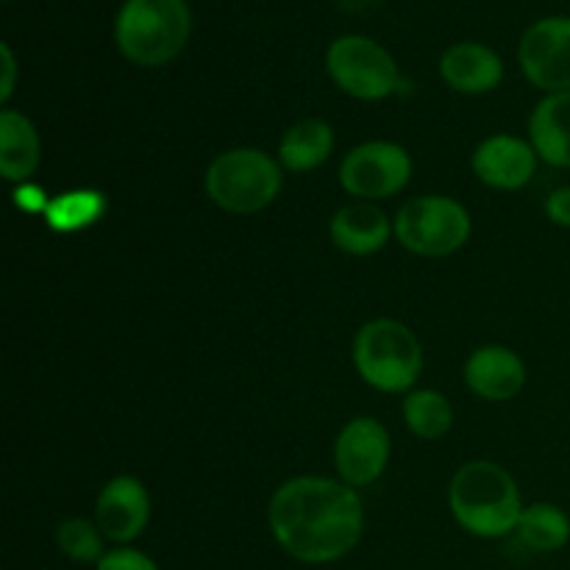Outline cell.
Segmentation results:
<instances>
[{
  "instance_id": "1",
  "label": "cell",
  "mask_w": 570,
  "mask_h": 570,
  "mask_svg": "<svg viewBox=\"0 0 570 570\" xmlns=\"http://www.w3.org/2000/svg\"><path fill=\"white\" fill-rule=\"evenodd\" d=\"M267 527L284 554L306 566H328L356 549L365 510L351 484L326 476H295L273 493Z\"/></svg>"
},
{
  "instance_id": "2",
  "label": "cell",
  "mask_w": 570,
  "mask_h": 570,
  "mask_svg": "<svg viewBox=\"0 0 570 570\" xmlns=\"http://www.w3.org/2000/svg\"><path fill=\"white\" fill-rule=\"evenodd\" d=\"M449 504L456 523L473 538H507L521 521V493L510 473L488 460L462 465L449 488Z\"/></svg>"
},
{
  "instance_id": "3",
  "label": "cell",
  "mask_w": 570,
  "mask_h": 570,
  "mask_svg": "<svg viewBox=\"0 0 570 570\" xmlns=\"http://www.w3.org/2000/svg\"><path fill=\"white\" fill-rule=\"evenodd\" d=\"M193 14L187 0H126L117 11L115 42L131 65H170L187 45Z\"/></svg>"
},
{
  "instance_id": "4",
  "label": "cell",
  "mask_w": 570,
  "mask_h": 570,
  "mask_svg": "<svg viewBox=\"0 0 570 570\" xmlns=\"http://www.w3.org/2000/svg\"><path fill=\"white\" fill-rule=\"evenodd\" d=\"M354 365L371 387L406 393L423 371V348L404 323L379 317L356 332Z\"/></svg>"
},
{
  "instance_id": "5",
  "label": "cell",
  "mask_w": 570,
  "mask_h": 570,
  "mask_svg": "<svg viewBox=\"0 0 570 570\" xmlns=\"http://www.w3.org/2000/svg\"><path fill=\"white\" fill-rule=\"evenodd\" d=\"M212 204L232 215H254L282 193V167L256 148H234L217 156L206 170Z\"/></svg>"
},
{
  "instance_id": "6",
  "label": "cell",
  "mask_w": 570,
  "mask_h": 570,
  "mask_svg": "<svg viewBox=\"0 0 570 570\" xmlns=\"http://www.w3.org/2000/svg\"><path fill=\"white\" fill-rule=\"evenodd\" d=\"M395 237L417 256H449L471 237V215L465 206L445 195H423L406 200L393 220Z\"/></svg>"
},
{
  "instance_id": "7",
  "label": "cell",
  "mask_w": 570,
  "mask_h": 570,
  "mask_svg": "<svg viewBox=\"0 0 570 570\" xmlns=\"http://www.w3.org/2000/svg\"><path fill=\"white\" fill-rule=\"evenodd\" d=\"M326 72L345 95L356 100H384L401 87L395 59L376 39L348 33L328 45Z\"/></svg>"
},
{
  "instance_id": "8",
  "label": "cell",
  "mask_w": 570,
  "mask_h": 570,
  "mask_svg": "<svg viewBox=\"0 0 570 570\" xmlns=\"http://www.w3.org/2000/svg\"><path fill=\"white\" fill-rule=\"evenodd\" d=\"M412 159L401 145L387 139L356 145L340 165V184L360 200H379L401 193L410 184Z\"/></svg>"
},
{
  "instance_id": "9",
  "label": "cell",
  "mask_w": 570,
  "mask_h": 570,
  "mask_svg": "<svg viewBox=\"0 0 570 570\" xmlns=\"http://www.w3.org/2000/svg\"><path fill=\"white\" fill-rule=\"evenodd\" d=\"M518 61L532 87L557 95L570 89V17H546L527 28Z\"/></svg>"
},
{
  "instance_id": "10",
  "label": "cell",
  "mask_w": 570,
  "mask_h": 570,
  "mask_svg": "<svg viewBox=\"0 0 570 570\" xmlns=\"http://www.w3.org/2000/svg\"><path fill=\"white\" fill-rule=\"evenodd\" d=\"M390 462V434L376 417H354L334 443V465L351 488H367Z\"/></svg>"
},
{
  "instance_id": "11",
  "label": "cell",
  "mask_w": 570,
  "mask_h": 570,
  "mask_svg": "<svg viewBox=\"0 0 570 570\" xmlns=\"http://www.w3.org/2000/svg\"><path fill=\"white\" fill-rule=\"evenodd\" d=\"M95 523L109 543H134L150 523V495L145 484L134 476L106 482L95 501Z\"/></svg>"
},
{
  "instance_id": "12",
  "label": "cell",
  "mask_w": 570,
  "mask_h": 570,
  "mask_svg": "<svg viewBox=\"0 0 570 570\" xmlns=\"http://www.w3.org/2000/svg\"><path fill=\"white\" fill-rule=\"evenodd\" d=\"M538 159L532 142L510 134H495L484 139L473 154V173L479 181L493 189H521L534 178Z\"/></svg>"
},
{
  "instance_id": "13",
  "label": "cell",
  "mask_w": 570,
  "mask_h": 570,
  "mask_svg": "<svg viewBox=\"0 0 570 570\" xmlns=\"http://www.w3.org/2000/svg\"><path fill=\"white\" fill-rule=\"evenodd\" d=\"M465 384L484 401H510L527 384V367L512 348L484 345L468 356Z\"/></svg>"
},
{
  "instance_id": "14",
  "label": "cell",
  "mask_w": 570,
  "mask_h": 570,
  "mask_svg": "<svg viewBox=\"0 0 570 570\" xmlns=\"http://www.w3.org/2000/svg\"><path fill=\"white\" fill-rule=\"evenodd\" d=\"M440 76L454 92H493L504 78V61L482 42H456L440 56Z\"/></svg>"
},
{
  "instance_id": "15",
  "label": "cell",
  "mask_w": 570,
  "mask_h": 570,
  "mask_svg": "<svg viewBox=\"0 0 570 570\" xmlns=\"http://www.w3.org/2000/svg\"><path fill=\"white\" fill-rule=\"evenodd\" d=\"M328 234H332V243L345 254L371 256L387 245L390 234H395V228L376 204L354 200V204L334 212Z\"/></svg>"
},
{
  "instance_id": "16",
  "label": "cell",
  "mask_w": 570,
  "mask_h": 570,
  "mask_svg": "<svg viewBox=\"0 0 570 570\" xmlns=\"http://www.w3.org/2000/svg\"><path fill=\"white\" fill-rule=\"evenodd\" d=\"M42 161V142L22 111H0V173L6 181L26 184Z\"/></svg>"
},
{
  "instance_id": "17",
  "label": "cell",
  "mask_w": 570,
  "mask_h": 570,
  "mask_svg": "<svg viewBox=\"0 0 570 570\" xmlns=\"http://www.w3.org/2000/svg\"><path fill=\"white\" fill-rule=\"evenodd\" d=\"M529 139L543 161L570 167V89L546 95L529 117Z\"/></svg>"
},
{
  "instance_id": "18",
  "label": "cell",
  "mask_w": 570,
  "mask_h": 570,
  "mask_svg": "<svg viewBox=\"0 0 570 570\" xmlns=\"http://www.w3.org/2000/svg\"><path fill=\"white\" fill-rule=\"evenodd\" d=\"M334 150V131L326 120H301L284 131L278 142V161L293 173L321 167Z\"/></svg>"
},
{
  "instance_id": "19",
  "label": "cell",
  "mask_w": 570,
  "mask_h": 570,
  "mask_svg": "<svg viewBox=\"0 0 570 570\" xmlns=\"http://www.w3.org/2000/svg\"><path fill=\"white\" fill-rule=\"evenodd\" d=\"M515 534L529 551L554 554V551L566 549L568 546L570 518L566 515V510H560L557 504L523 507Z\"/></svg>"
},
{
  "instance_id": "20",
  "label": "cell",
  "mask_w": 570,
  "mask_h": 570,
  "mask_svg": "<svg viewBox=\"0 0 570 570\" xmlns=\"http://www.w3.org/2000/svg\"><path fill=\"white\" fill-rule=\"evenodd\" d=\"M106 209H109V204H106V198L98 189H70V193H61L56 198H50L48 212H45V223L53 232L76 234L95 226L106 215Z\"/></svg>"
},
{
  "instance_id": "21",
  "label": "cell",
  "mask_w": 570,
  "mask_h": 570,
  "mask_svg": "<svg viewBox=\"0 0 570 570\" xmlns=\"http://www.w3.org/2000/svg\"><path fill=\"white\" fill-rule=\"evenodd\" d=\"M404 421L421 440H440L454 423V410L438 390H412L404 399Z\"/></svg>"
},
{
  "instance_id": "22",
  "label": "cell",
  "mask_w": 570,
  "mask_h": 570,
  "mask_svg": "<svg viewBox=\"0 0 570 570\" xmlns=\"http://www.w3.org/2000/svg\"><path fill=\"white\" fill-rule=\"evenodd\" d=\"M56 543L59 551L72 562L81 566H98L109 551H106V538L98 529V523L87 518H67L56 529Z\"/></svg>"
},
{
  "instance_id": "23",
  "label": "cell",
  "mask_w": 570,
  "mask_h": 570,
  "mask_svg": "<svg viewBox=\"0 0 570 570\" xmlns=\"http://www.w3.org/2000/svg\"><path fill=\"white\" fill-rule=\"evenodd\" d=\"M95 570H159L148 554L137 549H128V546H120V549H111L104 560L95 566Z\"/></svg>"
},
{
  "instance_id": "24",
  "label": "cell",
  "mask_w": 570,
  "mask_h": 570,
  "mask_svg": "<svg viewBox=\"0 0 570 570\" xmlns=\"http://www.w3.org/2000/svg\"><path fill=\"white\" fill-rule=\"evenodd\" d=\"M14 204H17V209L31 212V215H37V212H42L45 215L50 206V198H48V193L39 187V184L26 181L14 189Z\"/></svg>"
},
{
  "instance_id": "25",
  "label": "cell",
  "mask_w": 570,
  "mask_h": 570,
  "mask_svg": "<svg viewBox=\"0 0 570 570\" xmlns=\"http://www.w3.org/2000/svg\"><path fill=\"white\" fill-rule=\"evenodd\" d=\"M546 215L557 226L570 228V187H560L546 198Z\"/></svg>"
},
{
  "instance_id": "26",
  "label": "cell",
  "mask_w": 570,
  "mask_h": 570,
  "mask_svg": "<svg viewBox=\"0 0 570 570\" xmlns=\"http://www.w3.org/2000/svg\"><path fill=\"white\" fill-rule=\"evenodd\" d=\"M0 61H3V81H0V100L9 104L11 92H14V83H17V61L14 53H11L9 45H0Z\"/></svg>"
},
{
  "instance_id": "27",
  "label": "cell",
  "mask_w": 570,
  "mask_h": 570,
  "mask_svg": "<svg viewBox=\"0 0 570 570\" xmlns=\"http://www.w3.org/2000/svg\"><path fill=\"white\" fill-rule=\"evenodd\" d=\"M379 3H382V0H337V6L345 14H365V11H371L373 6Z\"/></svg>"
}]
</instances>
